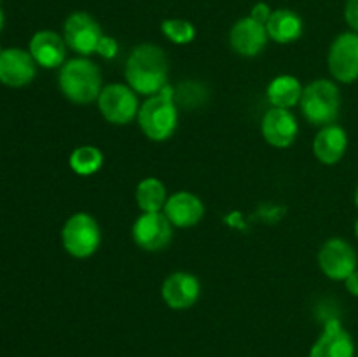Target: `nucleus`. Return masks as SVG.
Segmentation results:
<instances>
[{
  "mask_svg": "<svg viewBox=\"0 0 358 357\" xmlns=\"http://www.w3.org/2000/svg\"><path fill=\"white\" fill-rule=\"evenodd\" d=\"M168 58L157 44H140L126 58L124 79L135 93L152 97L168 88Z\"/></svg>",
  "mask_w": 358,
  "mask_h": 357,
  "instance_id": "1",
  "label": "nucleus"
},
{
  "mask_svg": "<svg viewBox=\"0 0 358 357\" xmlns=\"http://www.w3.org/2000/svg\"><path fill=\"white\" fill-rule=\"evenodd\" d=\"M0 2H2V0H0Z\"/></svg>",
  "mask_w": 358,
  "mask_h": 357,
  "instance_id": "32",
  "label": "nucleus"
},
{
  "mask_svg": "<svg viewBox=\"0 0 358 357\" xmlns=\"http://www.w3.org/2000/svg\"><path fill=\"white\" fill-rule=\"evenodd\" d=\"M66 46L63 35L52 30H38L31 35L28 51L35 59L37 66L42 69H59L66 62Z\"/></svg>",
  "mask_w": 358,
  "mask_h": 357,
  "instance_id": "15",
  "label": "nucleus"
},
{
  "mask_svg": "<svg viewBox=\"0 0 358 357\" xmlns=\"http://www.w3.org/2000/svg\"><path fill=\"white\" fill-rule=\"evenodd\" d=\"M140 130L152 142H166L178 128V108L173 93L164 88L161 93L147 97L138 111Z\"/></svg>",
  "mask_w": 358,
  "mask_h": 357,
  "instance_id": "3",
  "label": "nucleus"
},
{
  "mask_svg": "<svg viewBox=\"0 0 358 357\" xmlns=\"http://www.w3.org/2000/svg\"><path fill=\"white\" fill-rule=\"evenodd\" d=\"M3 24H6V14H3V10L0 9V31L3 30Z\"/></svg>",
  "mask_w": 358,
  "mask_h": 357,
  "instance_id": "28",
  "label": "nucleus"
},
{
  "mask_svg": "<svg viewBox=\"0 0 358 357\" xmlns=\"http://www.w3.org/2000/svg\"><path fill=\"white\" fill-rule=\"evenodd\" d=\"M96 105L105 121L115 126H124L138 118L142 104L138 100V93H135L128 84L110 83L101 88Z\"/></svg>",
  "mask_w": 358,
  "mask_h": 357,
  "instance_id": "6",
  "label": "nucleus"
},
{
  "mask_svg": "<svg viewBox=\"0 0 358 357\" xmlns=\"http://www.w3.org/2000/svg\"><path fill=\"white\" fill-rule=\"evenodd\" d=\"M168 196L166 186L157 177L142 178L135 191L136 205L142 212H163Z\"/></svg>",
  "mask_w": 358,
  "mask_h": 357,
  "instance_id": "21",
  "label": "nucleus"
},
{
  "mask_svg": "<svg viewBox=\"0 0 358 357\" xmlns=\"http://www.w3.org/2000/svg\"><path fill=\"white\" fill-rule=\"evenodd\" d=\"M262 139L276 149H287L299 135V122L290 108L271 107L261 121Z\"/></svg>",
  "mask_w": 358,
  "mask_h": 357,
  "instance_id": "11",
  "label": "nucleus"
},
{
  "mask_svg": "<svg viewBox=\"0 0 358 357\" xmlns=\"http://www.w3.org/2000/svg\"><path fill=\"white\" fill-rule=\"evenodd\" d=\"M355 237L358 238V219L355 220Z\"/></svg>",
  "mask_w": 358,
  "mask_h": 357,
  "instance_id": "30",
  "label": "nucleus"
},
{
  "mask_svg": "<svg viewBox=\"0 0 358 357\" xmlns=\"http://www.w3.org/2000/svg\"><path fill=\"white\" fill-rule=\"evenodd\" d=\"M94 55L101 56L103 59H114L119 55V42L110 35H101L100 42L96 46V52Z\"/></svg>",
  "mask_w": 358,
  "mask_h": 357,
  "instance_id": "24",
  "label": "nucleus"
},
{
  "mask_svg": "<svg viewBox=\"0 0 358 357\" xmlns=\"http://www.w3.org/2000/svg\"><path fill=\"white\" fill-rule=\"evenodd\" d=\"M161 31L170 42L177 46L191 44L196 38V27L187 20L182 18H170L161 23Z\"/></svg>",
  "mask_w": 358,
  "mask_h": 357,
  "instance_id": "23",
  "label": "nucleus"
},
{
  "mask_svg": "<svg viewBox=\"0 0 358 357\" xmlns=\"http://www.w3.org/2000/svg\"><path fill=\"white\" fill-rule=\"evenodd\" d=\"M63 38H65L69 49L77 52L79 56L90 58L96 52V46L100 42L101 31L100 23L84 10H76L69 14V18L63 23Z\"/></svg>",
  "mask_w": 358,
  "mask_h": 357,
  "instance_id": "8",
  "label": "nucleus"
},
{
  "mask_svg": "<svg viewBox=\"0 0 358 357\" xmlns=\"http://www.w3.org/2000/svg\"><path fill=\"white\" fill-rule=\"evenodd\" d=\"M37 63L30 51L21 48H7L0 55V83L9 88L28 86L35 79Z\"/></svg>",
  "mask_w": 358,
  "mask_h": 357,
  "instance_id": "14",
  "label": "nucleus"
},
{
  "mask_svg": "<svg viewBox=\"0 0 358 357\" xmlns=\"http://www.w3.org/2000/svg\"><path fill=\"white\" fill-rule=\"evenodd\" d=\"M101 230L98 220L87 212H77L62 227V245L66 254L76 259H87L100 248Z\"/></svg>",
  "mask_w": 358,
  "mask_h": 357,
  "instance_id": "5",
  "label": "nucleus"
},
{
  "mask_svg": "<svg viewBox=\"0 0 358 357\" xmlns=\"http://www.w3.org/2000/svg\"><path fill=\"white\" fill-rule=\"evenodd\" d=\"M303 90L304 86L296 76L282 74L269 80L268 88H266V97H268L271 107L292 108L294 105H299Z\"/></svg>",
  "mask_w": 358,
  "mask_h": 357,
  "instance_id": "20",
  "label": "nucleus"
},
{
  "mask_svg": "<svg viewBox=\"0 0 358 357\" xmlns=\"http://www.w3.org/2000/svg\"><path fill=\"white\" fill-rule=\"evenodd\" d=\"M271 14H273V9L266 2H257L254 7H252V10H250L252 20L259 21L261 24L268 23L269 18H271Z\"/></svg>",
  "mask_w": 358,
  "mask_h": 357,
  "instance_id": "26",
  "label": "nucleus"
},
{
  "mask_svg": "<svg viewBox=\"0 0 358 357\" xmlns=\"http://www.w3.org/2000/svg\"><path fill=\"white\" fill-rule=\"evenodd\" d=\"M345 21L350 27V30L358 34V0H346Z\"/></svg>",
  "mask_w": 358,
  "mask_h": 357,
  "instance_id": "25",
  "label": "nucleus"
},
{
  "mask_svg": "<svg viewBox=\"0 0 358 357\" xmlns=\"http://www.w3.org/2000/svg\"><path fill=\"white\" fill-rule=\"evenodd\" d=\"M299 107L313 126H327L338 121L341 112V93L334 80L315 79L303 90Z\"/></svg>",
  "mask_w": 358,
  "mask_h": 357,
  "instance_id": "4",
  "label": "nucleus"
},
{
  "mask_svg": "<svg viewBox=\"0 0 358 357\" xmlns=\"http://www.w3.org/2000/svg\"><path fill=\"white\" fill-rule=\"evenodd\" d=\"M2 51H3V49H2V46H0V55H2Z\"/></svg>",
  "mask_w": 358,
  "mask_h": 357,
  "instance_id": "31",
  "label": "nucleus"
},
{
  "mask_svg": "<svg viewBox=\"0 0 358 357\" xmlns=\"http://www.w3.org/2000/svg\"><path fill=\"white\" fill-rule=\"evenodd\" d=\"M355 205H357V209H358V186H357V189H355Z\"/></svg>",
  "mask_w": 358,
  "mask_h": 357,
  "instance_id": "29",
  "label": "nucleus"
},
{
  "mask_svg": "<svg viewBox=\"0 0 358 357\" xmlns=\"http://www.w3.org/2000/svg\"><path fill=\"white\" fill-rule=\"evenodd\" d=\"M268 41L269 37L266 24L252 20L250 16L238 20L229 30L231 49L243 58H255L261 55Z\"/></svg>",
  "mask_w": 358,
  "mask_h": 357,
  "instance_id": "13",
  "label": "nucleus"
},
{
  "mask_svg": "<svg viewBox=\"0 0 358 357\" xmlns=\"http://www.w3.org/2000/svg\"><path fill=\"white\" fill-rule=\"evenodd\" d=\"M266 30L268 37L276 44H292L303 37V18L292 9H276L266 23Z\"/></svg>",
  "mask_w": 358,
  "mask_h": 357,
  "instance_id": "19",
  "label": "nucleus"
},
{
  "mask_svg": "<svg viewBox=\"0 0 358 357\" xmlns=\"http://www.w3.org/2000/svg\"><path fill=\"white\" fill-rule=\"evenodd\" d=\"M58 88L63 97L77 105H90L101 93V72L86 56L70 58L59 66Z\"/></svg>",
  "mask_w": 358,
  "mask_h": 357,
  "instance_id": "2",
  "label": "nucleus"
},
{
  "mask_svg": "<svg viewBox=\"0 0 358 357\" xmlns=\"http://www.w3.org/2000/svg\"><path fill=\"white\" fill-rule=\"evenodd\" d=\"M348 150V133L343 126L332 125L322 126L313 139V154L322 164H338Z\"/></svg>",
  "mask_w": 358,
  "mask_h": 357,
  "instance_id": "18",
  "label": "nucleus"
},
{
  "mask_svg": "<svg viewBox=\"0 0 358 357\" xmlns=\"http://www.w3.org/2000/svg\"><path fill=\"white\" fill-rule=\"evenodd\" d=\"M355 357H358V356H355Z\"/></svg>",
  "mask_w": 358,
  "mask_h": 357,
  "instance_id": "33",
  "label": "nucleus"
},
{
  "mask_svg": "<svg viewBox=\"0 0 358 357\" xmlns=\"http://www.w3.org/2000/svg\"><path fill=\"white\" fill-rule=\"evenodd\" d=\"M357 252L345 238H329L318 251V266L327 279L345 282L357 270Z\"/></svg>",
  "mask_w": 358,
  "mask_h": 357,
  "instance_id": "9",
  "label": "nucleus"
},
{
  "mask_svg": "<svg viewBox=\"0 0 358 357\" xmlns=\"http://www.w3.org/2000/svg\"><path fill=\"white\" fill-rule=\"evenodd\" d=\"M201 294L198 276L189 272H173L161 286V298L171 310H187L194 307Z\"/></svg>",
  "mask_w": 358,
  "mask_h": 357,
  "instance_id": "12",
  "label": "nucleus"
},
{
  "mask_svg": "<svg viewBox=\"0 0 358 357\" xmlns=\"http://www.w3.org/2000/svg\"><path fill=\"white\" fill-rule=\"evenodd\" d=\"M163 214L173 224V227L185 230V227H192L201 223L205 217V205L194 192L177 191L168 196Z\"/></svg>",
  "mask_w": 358,
  "mask_h": 357,
  "instance_id": "16",
  "label": "nucleus"
},
{
  "mask_svg": "<svg viewBox=\"0 0 358 357\" xmlns=\"http://www.w3.org/2000/svg\"><path fill=\"white\" fill-rule=\"evenodd\" d=\"M327 66L332 79L338 83L353 84L358 80V34L343 31L332 41Z\"/></svg>",
  "mask_w": 358,
  "mask_h": 357,
  "instance_id": "7",
  "label": "nucleus"
},
{
  "mask_svg": "<svg viewBox=\"0 0 358 357\" xmlns=\"http://www.w3.org/2000/svg\"><path fill=\"white\" fill-rule=\"evenodd\" d=\"M310 357H355V343L341 322L331 318L311 346Z\"/></svg>",
  "mask_w": 358,
  "mask_h": 357,
  "instance_id": "17",
  "label": "nucleus"
},
{
  "mask_svg": "<svg viewBox=\"0 0 358 357\" xmlns=\"http://www.w3.org/2000/svg\"><path fill=\"white\" fill-rule=\"evenodd\" d=\"M345 287H346V290L352 294V296L358 298V268L348 276V279L345 280Z\"/></svg>",
  "mask_w": 358,
  "mask_h": 357,
  "instance_id": "27",
  "label": "nucleus"
},
{
  "mask_svg": "<svg viewBox=\"0 0 358 357\" xmlns=\"http://www.w3.org/2000/svg\"><path fill=\"white\" fill-rule=\"evenodd\" d=\"M69 167L79 177H91L103 167V153L96 146H79L70 153Z\"/></svg>",
  "mask_w": 358,
  "mask_h": 357,
  "instance_id": "22",
  "label": "nucleus"
},
{
  "mask_svg": "<svg viewBox=\"0 0 358 357\" xmlns=\"http://www.w3.org/2000/svg\"><path fill=\"white\" fill-rule=\"evenodd\" d=\"M133 241L145 252H159L173 238V224L163 212H142L133 223Z\"/></svg>",
  "mask_w": 358,
  "mask_h": 357,
  "instance_id": "10",
  "label": "nucleus"
}]
</instances>
